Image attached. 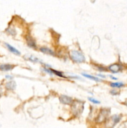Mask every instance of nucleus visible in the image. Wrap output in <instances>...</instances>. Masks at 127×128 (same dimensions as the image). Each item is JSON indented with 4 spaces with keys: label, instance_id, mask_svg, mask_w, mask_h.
Wrapping results in <instances>:
<instances>
[{
    "label": "nucleus",
    "instance_id": "f257e3e1",
    "mask_svg": "<svg viewBox=\"0 0 127 128\" xmlns=\"http://www.w3.org/2000/svg\"><path fill=\"white\" fill-rule=\"evenodd\" d=\"M70 58L75 63H82L85 61V58L81 52L72 50L70 53Z\"/></svg>",
    "mask_w": 127,
    "mask_h": 128
},
{
    "label": "nucleus",
    "instance_id": "f03ea898",
    "mask_svg": "<svg viewBox=\"0 0 127 128\" xmlns=\"http://www.w3.org/2000/svg\"><path fill=\"white\" fill-rule=\"evenodd\" d=\"M72 111L74 114L78 116L84 110V103L80 101H75L72 102Z\"/></svg>",
    "mask_w": 127,
    "mask_h": 128
},
{
    "label": "nucleus",
    "instance_id": "7ed1b4c3",
    "mask_svg": "<svg viewBox=\"0 0 127 128\" xmlns=\"http://www.w3.org/2000/svg\"><path fill=\"white\" fill-rule=\"evenodd\" d=\"M109 113H110V111H108V109H102L98 115L97 118H96V122L98 123H102L103 122H105L107 119Z\"/></svg>",
    "mask_w": 127,
    "mask_h": 128
},
{
    "label": "nucleus",
    "instance_id": "20e7f679",
    "mask_svg": "<svg viewBox=\"0 0 127 128\" xmlns=\"http://www.w3.org/2000/svg\"><path fill=\"white\" fill-rule=\"evenodd\" d=\"M121 119V116L119 115H114L108 120L107 123V127L108 128H112L115 126Z\"/></svg>",
    "mask_w": 127,
    "mask_h": 128
},
{
    "label": "nucleus",
    "instance_id": "39448f33",
    "mask_svg": "<svg viewBox=\"0 0 127 128\" xmlns=\"http://www.w3.org/2000/svg\"><path fill=\"white\" fill-rule=\"evenodd\" d=\"M59 100L61 103L64 104H71L73 102V99L70 97L66 96V95H62L59 98Z\"/></svg>",
    "mask_w": 127,
    "mask_h": 128
},
{
    "label": "nucleus",
    "instance_id": "423d86ee",
    "mask_svg": "<svg viewBox=\"0 0 127 128\" xmlns=\"http://www.w3.org/2000/svg\"><path fill=\"white\" fill-rule=\"evenodd\" d=\"M26 40L27 44L29 47H31L33 49H36L37 48V45L36 43V41L34 40V39L32 38L31 36L27 35L26 36Z\"/></svg>",
    "mask_w": 127,
    "mask_h": 128
},
{
    "label": "nucleus",
    "instance_id": "0eeeda50",
    "mask_svg": "<svg viewBox=\"0 0 127 128\" xmlns=\"http://www.w3.org/2000/svg\"><path fill=\"white\" fill-rule=\"evenodd\" d=\"M4 44H5L6 47H7V49L10 51L11 53H13L14 55H17V56L21 55V52L18 51L16 48H15V47L12 46L11 45H10V44H9L8 43H4Z\"/></svg>",
    "mask_w": 127,
    "mask_h": 128
},
{
    "label": "nucleus",
    "instance_id": "6e6552de",
    "mask_svg": "<svg viewBox=\"0 0 127 128\" xmlns=\"http://www.w3.org/2000/svg\"><path fill=\"white\" fill-rule=\"evenodd\" d=\"M108 69L111 71L112 73H117L121 69V67L118 64H113L110 65V66L108 67Z\"/></svg>",
    "mask_w": 127,
    "mask_h": 128
},
{
    "label": "nucleus",
    "instance_id": "1a4fd4ad",
    "mask_svg": "<svg viewBox=\"0 0 127 128\" xmlns=\"http://www.w3.org/2000/svg\"><path fill=\"white\" fill-rule=\"evenodd\" d=\"M14 65L10 64H3L0 65V70L2 71H9L12 70L14 68Z\"/></svg>",
    "mask_w": 127,
    "mask_h": 128
},
{
    "label": "nucleus",
    "instance_id": "9d476101",
    "mask_svg": "<svg viewBox=\"0 0 127 128\" xmlns=\"http://www.w3.org/2000/svg\"><path fill=\"white\" fill-rule=\"evenodd\" d=\"M41 52H42L44 54H46V55H51V56H56V53L55 52H54V51H52V49H49V48H47V47H41L39 49Z\"/></svg>",
    "mask_w": 127,
    "mask_h": 128
},
{
    "label": "nucleus",
    "instance_id": "9b49d317",
    "mask_svg": "<svg viewBox=\"0 0 127 128\" xmlns=\"http://www.w3.org/2000/svg\"><path fill=\"white\" fill-rule=\"evenodd\" d=\"M16 87V82L13 81H11L9 82H7L6 84V88L8 90H14Z\"/></svg>",
    "mask_w": 127,
    "mask_h": 128
},
{
    "label": "nucleus",
    "instance_id": "f8f14e48",
    "mask_svg": "<svg viewBox=\"0 0 127 128\" xmlns=\"http://www.w3.org/2000/svg\"><path fill=\"white\" fill-rule=\"evenodd\" d=\"M82 76H84V77H87V78H89V79L92 80V81H97V82H101L102 80L100 79H99L98 77H95L94 76L90 75V74H85V73H82Z\"/></svg>",
    "mask_w": 127,
    "mask_h": 128
},
{
    "label": "nucleus",
    "instance_id": "ddd939ff",
    "mask_svg": "<svg viewBox=\"0 0 127 128\" xmlns=\"http://www.w3.org/2000/svg\"><path fill=\"white\" fill-rule=\"evenodd\" d=\"M110 86L112 88H121L124 86V84L123 82H111L110 83Z\"/></svg>",
    "mask_w": 127,
    "mask_h": 128
},
{
    "label": "nucleus",
    "instance_id": "4468645a",
    "mask_svg": "<svg viewBox=\"0 0 127 128\" xmlns=\"http://www.w3.org/2000/svg\"><path fill=\"white\" fill-rule=\"evenodd\" d=\"M28 60H29V61H31L33 62V63H37V62H41V61L39 59H38V58H36V57H35V56H29V57L28 58Z\"/></svg>",
    "mask_w": 127,
    "mask_h": 128
},
{
    "label": "nucleus",
    "instance_id": "2eb2a0df",
    "mask_svg": "<svg viewBox=\"0 0 127 128\" xmlns=\"http://www.w3.org/2000/svg\"><path fill=\"white\" fill-rule=\"evenodd\" d=\"M51 70H52V73H53L54 74H56V76H59V77H66L64 76V74H63L61 72H60V71L54 70V69H51Z\"/></svg>",
    "mask_w": 127,
    "mask_h": 128
},
{
    "label": "nucleus",
    "instance_id": "dca6fc26",
    "mask_svg": "<svg viewBox=\"0 0 127 128\" xmlns=\"http://www.w3.org/2000/svg\"><path fill=\"white\" fill-rule=\"evenodd\" d=\"M43 70L44 71L45 73H47V74H49L50 75H53V74H54L53 73H52V70H51V68H47L44 67Z\"/></svg>",
    "mask_w": 127,
    "mask_h": 128
},
{
    "label": "nucleus",
    "instance_id": "f3484780",
    "mask_svg": "<svg viewBox=\"0 0 127 128\" xmlns=\"http://www.w3.org/2000/svg\"><path fill=\"white\" fill-rule=\"evenodd\" d=\"M89 100L90 101V102H92V103L94 104H100V102L99 101H98L97 100V99H94V98H89Z\"/></svg>",
    "mask_w": 127,
    "mask_h": 128
},
{
    "label": "nucleus",
    "instance_id": "a211bd4d",
    "mask_svg": "<svg viewBox=\"0 0 127 128\" xmlns=\"http://www.w3.org/2000/svg\"><path fill=\"white\" fill-rule=\"evenodd\" d=\"M118 128H127V121L122 123Z\"/></svg>",
    "mask_w": 127,
    "mask_h": 128
},
{
    "label": "nucleus",
    "instance_id": "6ab92c4d",
    "mask_svg": "<svg viewBox=\"0 0 127 128\" xmlns=\"http://www.w3.org/2000/svg\"><path fill=\"white\" fill-rule=\"evenodd\" d=\"M97 69L98 71H106V69L102 66H97Z\"/></svg>",
    "mask_w": 127,
    "mask_h": 128
},
{
    "label": "nucleus",
    "instance_id": "aec40b11",
    "mask_svg": "<svg viewBox=\"0 0 127 128\" xmlns=\"http://www.w3.org/2000/svg\"><path fill=\"white\" fill-rule=\"evenodd\" d=\"M110 93H111V94H113V95H117V94H119V93H118V92L117 91H115V90H111V91H110Z\"/></svg>",
    "mask_w": 127,
    "mask_h": 128
},
{
    "label": "nucleus",
    "instance_id": "412c9836",
    "mask_svg": "<svg viewBox=\"0 0 127 128\" xmlns=\"http://www.w3.org/2000/svg\"><path fill=\"white\" fill-rule=\"evenodd\" d=\"M6 78L7 79H12L13 77H12V76H10V75H6Z\"/></svg>",
    "mask_w": 127,
    "mask_h": 128
},
{
    "label": "nucleus",
    "instance_id": "4be33fe9",
    "mask_svg": "<svg viewBox=\"0 0 127 128\" xmlns=\"http://www.w3.org/2000/svg\"><path fill=\"white\" fill-rule=\"evenodd\" d=\"M110 76V77H111V79H113V80H117V79H117V77H113V76H111V75H110V76Z\"/></svg>",
    "mask_w": 127,
    "mask_h": 128
},
{
    "label": "nucleus",
    "instance_id": "5701e85b",
    "mask_svg": "<svg viewBox=\"0 0 127 128\" xmlns=\"http://www.w3.org/2000/svg\"><path fill=\"white\" fill-rule=\"evenodd\" d=\"M98 76L102 77V78H105V76L103 75V74H98Z\"/></svg>",
    "mask_w": 127,
    "mask_h": 128
}]
</instances>
